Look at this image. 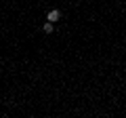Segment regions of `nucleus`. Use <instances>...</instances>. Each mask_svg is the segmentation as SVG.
Here are the masks:
<instances>
[{
    "mask_svg": "<svg viewBox=\"0 0 126 118\" xmlns=\"http://www.w3.org/2000/svg\"><path fill=\"white\" fill-rule=\"evenodd\" d=\"M61 19V13H59L57 9H53V11H48V15H46V21H50V23H55V21H59Z\"/></svg>",
    "mask_w": 126,
    "mask_h": 118,
    "instance_id": "obj_1",
    "label": "nucleus"
},
{
    "mask_svg": "<svg viewBox=\"0 0 126 118\" xmlns=\"http://www.w3.org/2000/svg\"><path fill=\"white\" fill-rule=\"evenodd\" d=\"M42 30H44L46 34H50V32H53V23H50V21H46L44 25H42Z\"/></svg>",
    "mask_w": 126,
    "mask_h": 118,
    "instance_id": "obj_2",
    "label": "nucleus"
}]
</instances>
